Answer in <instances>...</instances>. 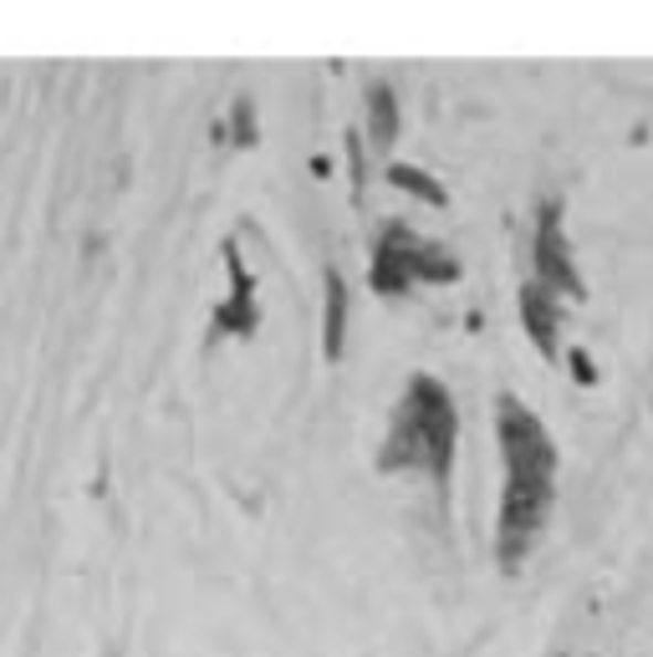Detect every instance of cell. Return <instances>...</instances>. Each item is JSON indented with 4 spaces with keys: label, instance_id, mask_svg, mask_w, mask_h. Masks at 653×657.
<instances>
[{
    "label": "cell",
    "instance_id": "obj_1",
    "mask_svg": "<svg viewBox=\"0 0 653 657\" xmlns=\"http://www.w3.org/2000/svg\"><path fill=\"white\" fill-rule=\"evenodd\" d=\"M495 438L506 459V489H501V515H495V565L516 576L531 561L551 526L557 505V444L531 403L516 393L495 398Z\"/></svg>",
    "mask_w": 653,
    "mask_h": 657
},
{
    "label": "cell",
    "instance_id": "obj_2",
    "mask_svg": "<svg viewBox=\"0 0 653 657\" xmlns=\"http://www.w3.org/2000/svg\"><path fill=\"white\" fill-rule=\"evenodd\" d=\"M454 444H460V407H454L450 388L429 372H413L388 413V434L378 444V474H429L434 489H450Z\"/></svg>",
    "mask_w": 653,
    "mask_h": 657
},
{
    "label": "cell",
    "instance_id": "obj_3",
    "mask_svg": "<svg viewBox=\"0 0 653 657\" xmlns=\"http://www.w3.org/2000/svg\"><path fill=\"white\" fill-rule=\"evenodd\" d=\"M460 280V261L454 251L424 240L419 230H409L403 220H388L373 240V261H368V286L388 301H399L419 286H450Z\"/></svg>",
    "mask_w": 653,
    "mask_h": 657
},
{
    "label": "cell",
    "instance_id": "obj_4",
    "mask_svg": "<svg viewBox=\"0 0 653 657\" xmlns=\"http://www.w3.org/2000/svg\"><path fill=\"white\" fill-rule=\"evenodd\" d=\"M531 280L547 286L557 301H572L582 306L587 301V280L577 271V255L561 235V199H541L536 204V224H531Z\"/></svg>",
    "mask_w": 653,
    "mask_h": 657
},
{
    "label": "cell",
    "instance_id": "obj_5",
    "mask_svg": "<svg viewBox=\"0 0 653 657\" xmlns=\"http://www.w3.org/2000/svg\"><path fill=\"white\" fill-rule=\"evenodd\" d=\"M220 255H225L230 296H225L220 306H214V316H210V337H235V342H251L255 331H261V301H255V276L245 271L241 245H235V240H225V245H220Z\"/></svg>",
    "mask_w": 653,
    "mask_h": 657
},
{
    "label": "cell",
    "instance_id": "obj_6",
    "mask_svg": "<svg viewBox=\"0 0 653 657\" xmlns=\"http://www.w3.org/2000/svg\"><path fill=\"white\" fill-rule=\"evenodd\" d=\"M520 306V327H526V337H531V347L547 362H557L561 357V301L551 296L547 286H536V280H526L516 296Z\"/></svg>",
    "mask_w": 653,
    "mask_h": 657
},
{
    "label": "cell",
    "instance_id": "obj_7",
    "mask_svg": "<svg viewBox=\"0 0 653 657\" xmlns=\"http://www.w3.org/2000/svg\"><path fill=\"white\" fill-rule=\"evenodd\" d=\"M347 311H352V301H347L343 271H327L322 276V357L327 362H343L347 352Z\"/></svg>",
    "mask_w": 653,
    "mask_h": 657
},
{
    "label": "cell",
    "instance_id": "obj_8",
    "mask_svg": "<svg viewBox=\"0 0 653 657\" xmlns=\"http://www.w3.org/2000/svg\"><path fill=\"white\" fill-rule=\"evenodd\" d=\"M362 113H368V144H373V148H393V138H399V97H393L388 82H373V87H368Z\"/></svg>",
    "mask_w": 653,
    "mask_h": 657
},
{
    "label": "cell",
    "instance_id": "obj_9",
    "mask_svg": "<svg viewBox=\"0 0 653 657\" xmlns=\"http://www.w3.org/2000/svg\"><path fill=\"white\" fill-rule=\"evenodd\" d=\"M388 184L399 189V194H413V199H424L429 210H444L450 204V194H444V184L434 179L429 169H419V163H393L388 169Z\"/></svg>",
    "mask_w": 653,
    "mask_h": 657
},
{
    "label": "cell",
    "instance_id": "obj_10",
    "mask_svg": "<svg viewBox=\"0 0 653 657\" xmlns=\"http://www.w3.org/2000/svg\"><path fill=\"white\" fill-rule=\"evenodd\" d=\"M220 138H230V144L241 148H255L261 138H255V97H235V107H230V128H220Z\"/></svg>",
    "mask_w": 653,
    "mask_h": 657
},
{
    "label": "cell",
    "instance_id": "obj_11",
    "mask_svg": "<svg viewBox=\"0 0 653 657\" xmlns=\"http://www.w3.org/2000/svg\"><path fill=\"white\" fill-rule=\"evenodd\" d=\"M567 372H572L582 388H598V362H592L587 347H572V352H567Z\"/></svg>",
    "mask_w": 653,
    "mask_h": 657
}]
</instances>
